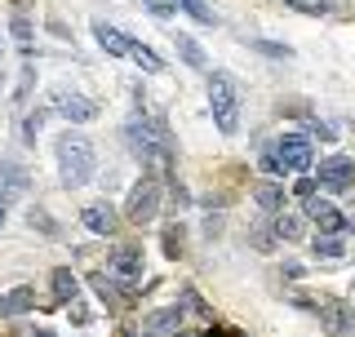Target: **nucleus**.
Returning <instances> with one entry per match:
<instances>
[{
	"label": "nucleus",
	"instance_id": "20e7f679",
	"mask_svg": "<svg viewBox=\"0 0 355 337\" xmlns=\"http://www.w3.org/2000/svg\"><path fill=\"white\" fill-rule=\"evenodd\" d=\"M129 218L138 222H151L155 218V209H160V182H155V178H138V182H133V191H129Z\"/></svg>",
	"mask_w": 355,
	"mask_h": 337
},
{
	"label": "nucleus",
	"instance_id": "f03ea898",
	"mask_svg": "<svg viewBox=\"0 0 355 337\" xmlns=\"http://www.w3.org/2000/svg\"><path fill=\"white\" fill-rule=\"evenodd\" d=\"M125 138H129V147L138 151L142 160H155V164L173 160V133L164 129L155 116H133L125 125Z\"/></svg>",
	"mask_w": 355,
	"mask_h": 337
},
{
	"label": "nucleus",
	"instance_id": "a211bd4d",
	"mask_svg": "<svg viewBox=\"0 0 355 337\" xmlns=\"http://www.w3.org/2000/svg\"><path fill=\"white\" fill-rule=\"evenodd\" d=\"M178 9H182L187 18H196L200 27H218V14H214V5H209V0H178Z\"/></svg>",
	"mask_w": 355,
	"mask_h": 337
},
{
	"label": "nucleus",
	"instance_id": "6e6552de",
	"mask_svg": "<svg viewBox=\"0 0 355 337\" xmlns=\"http://www.w3.org/2000/svg\"><path fill=\"white\" fill-rule=\"evenodd\" d=\"M320 187H329V191L355 187V160H347V155H329V160H320Z\"/></svg>",
	"mask_w": 355,
	"mask_h": 337
},
{
	"label": "nucleus",
	"instance_id": "4be33fe9",
	"mask_svg": "<svg viewBox=\"0 0 355 337\" xmlns=\"http://www.w3.org/2000/svg\"><path fill=\"white\" fill-rule=\"evenodd\" d=\"M288 9H297V14H311V18H324L333 14V0H284Z\"/></svg>",
	"mask_w": 355,
	"mask_h": 337
},
{
	"label": "nucleus",
	"instance_id": "412c9836",
	"mask_svg": "<svg viewBox=\"0 0 355 337\" xmlns=\"http://www.w3.org/2000/svg\"><path fill=\"white\" fill-rule=\"evenodd\" d=\"M89 288H94V293L103 297V302H116L120 293H129V288H116V284H111V275H103V271H94V275H89Z\"/></svg>",
	"mask_w": 355,
	"mask_h": 337
},
{
	"label": "nucleus",
	"instance_id": "ddd939ff",
	"mask_svg": "<svg viewBox=\"0 0 355 337\" xmlns=\"http://www.w3.org/2000/svg\"><path fill=\"white\" fill-rule=\"evenodd\" d=\"M80 222H85V231H94V235H116V209H107V205H89L80 213Z\"/></svg>",
	"mask_w": 355,
	"mask_h": 337
},
{
	"label": "nucleus",
	"instance_id": "f8f14e48",
	"mask_svg": "<svg viewBox=\"0 0 355 337\" xmlns=\"http://www.w3.org/2000/svg\"><path fill=\"white\" fill-rule=\"evenodd\" d=\"M36 306V288H9V293H0V320H14V316H22V311H31Z\"/></svg>",
	"mask_w": 355,
	"mask_h": 337
},
{
	"label": "nucleus",
	"instance_id": "bb28decb",
	"mask_svg": "<svg viewBox=\"0 0 355 337\" xmlns=\"http://www.w3.org/2000/svg\"><path fill=\"white\" fill-rule=\"evenodd\" d=\"M9 31H14L18 40H27V36H31V22H27V18H14V22H9Z\"/></svg>",
	"mask_w": 355,
	"mask_h": 337
},
{
	"label": "nucleus",
	"instance_id": "f3484780",
	"mask_svg": "<svg viewBox=\"0 0 355 337\" xmlns=\"http://www.w3.org/2000/svg\"><path fill=\"white\" fill-rule=\"evenodd\" d=\"M173 44H178V53H182V62L187 67H196V71H205V49L187 36V31H173Z\"/></svg>",
	"mask_w": 355,
	"mask_h": 337
},
{
	"label": "nucleus",
	"instance_id": "9b49d317",
	"mask_svg": "<svg viewBox=\"0 0 355 337\" xmlns=\"http://www.w3.org/2000/svg\"><path fill=\"white\" fill-rule=\"evenodd\" d=\"M94 40L103 44L107 53H120V58H129V49H133V36H125V31L111 27V22H94Z\"/></svg>",
	"mask_w": 355,
	"mask_h": 337
},
{
	"label": "nucleus",
	"instance_id": "b1692460",
	"mask_svg": "<svg viewBox=\"0 0 355 337\" xmlns=\"http://www.w3.org/2000/svg\"><path fill=\"white\" fill-rule=\"evenodd\" d=\"M311 249H315V257H342V235H315V244H311Z\"/></svg>",
	"mask_w": 355,
	"mask_h": 337
},
{
	"label": "nucleus",
	"instance_id": "2eb2a0df",
	"mask_svg": "<svg viewBox=\"0 0 355 337\" xmlns=\"http://www.w3.org/2000/svg\"><path fill=\"white\" fill-rule=\"evenodd\" d=\"M76 297H80V279L71 275V266H58V271H53V302L71 306Z\"/></svg>",
	"mask_w": 355,
	"mask_h": 337
},
{
	"label": "nucleus",
	"instance_id": "c85d7f7f",
	"mask_svg": "<svg viewBox=\"0 0 355 337\" xmlns=\"http://www.w3.org/2000/svg\"><path fill=\"white\" fill-rule=\"evenodd\" d=\"M297 196H302V200L315 196V182H311V178H302V182H297Z\"/></svg>",
	"mask_w": 355,
	"mask_h": 337
},
{
	"label": "nucleus",
	"instance_id": "cd10ccee",
	"mask_svg": "<svg viewBox=\"0 0 355 337\" xmlns=\"http://www.w3.org/2000/svg\"><path fill=\"white\" fill-rule=\"evenodd\" d=\"M147 9H151L155 18H169V5H164V0H147Z\"/></svg>",
	"mask_w": 355,
	"mask_h": 337
},
{
	"label": "nucleus",
	"instance_id": "c756f323",
	"mask_svg": "<svg viewBox=\"0 0 355 337\" xmlns=\"http://www.w3.org/2000/svg\"><path fill=\"white\" fill-rule=\"evenodd\" d=\"M5 213H9V205H5V200H0V227H5Z\"/></svg>",
	"mask_w": 355,
	"mask_h": 337
},
{
	"label": "nucleus",
	"instance_id": "6ab92c4d",
	"mask_svg": "<svg viewBox=\"0 0 355 337\" xmlns=\"http://www.w3.org/2000/svg\"><path fill=\"white\" fill-rule=\"evenodd\" d=\"M253 200L266 209V213H280L284 209V191L275 187V182H258V191H253Z\"/></svg>",
	"mask_w": 355,
	"mask_h": 337
},
{
	"label": "nucleus",
	"instance_id": "7ed1b4c3",
	"mask_svg": "<svg viewBox=\"0 0 355 337\" xmlns=\"http://www.w3.org/2000/svg\"><path fill=\"white\" fill-rule=\"evenodd\" d=\"M209 107H214V125L222 133L240 129V85L231 71H214L209 76Z\"/></svg>",
	"mask_w": 355,
	"mask_h": 337
},
{
	"label": "nucleus",
	"instance_id": "393cba45",
	"mask_svg": "<svg viewBox=\"0 0 355 337\" xmlns=\"http://www.w3.org/2000/svg\"><path fill=\"white\" fill-rule=\"evenodd\" d=\"M253 49L266 53V58H288V53H293L288 44H275V40H253Z\"/></svg>",
	"mask_w": 355,
	"mask_h": 337
},
{
	"label": "nucleus",
	"instance_id": "4468645a",
	"mask_svg": "<svg viewBox=\"0 0 355 337\" xmlns=\"http://www.w3.org/2000/svg\"><path fill=\"white\" fill-rule=\"evenodd\" d=\"M182 316H187V306H169V311H151V316L142 320V329H147V333H173V329H182Z\"/></svg>",
	"mask_w": 355,
	"mask_h": 337
},
{
	"label": "nucleus",
	"instance_id": "f257e3e1",
	"mask_svg": "<svg viewBox=\"0 0 355 337\" xmlns=\"http://www.w3.org/2000/svg\"><path fill=\"white\" fill-rule=\"evenodd\" d=\"M94 142L85 138V133H62L58 138V178H62V187H85L89 178H94Z\"/></svg>",
	"mask_w": 355,
	"mask_h": 337
},
{
	"label": "nucleus",
	"instance_id": "39448f33",
	"mask_svg": "<svg viewBox=\"0 0 355 337\" xmlns=\"http://www.w3.org/2000/svg\"><path fill=\"white\" fill-rule=\"evenodd\" d=\"M53 107H58L71 125H89V120L98 116V103H94V98H85L80 89H71V85L53 89Z\"/></svg>",
	"mask_w": 355,
	"mask_h": 337
},
{
	"label": "nucleus",
	"instance_id": "5701e85b",
	"mask_svg": "<svg viewBox=\"0 0 355 337\" xmlns=\"http://www.w3.org/2000/svg\"><path fill=\"white\" fill-rule=\"evenodd\" d=\"M275 240H302V222L297 218H288V213H280V218H275Z\"/></svg>",
	"mask_w": 355,
	"mask_h": 337
},
{
	"label": "nucleus",
	"instance_id": "dca6fc26",
	"mask_svg": "<svg viewBox=\"0 0 355 337\" xmlns=\"http://www.w3.org/2000/svg\"><path fill=\"white\" fill-rule=\"evenodd\" d=\"M320 320H324V329H333V333H355V316L342 302H329V306L320 311Z\"/></svg>",
	"mask_w": 355,
	"mask_h": 337
},
{
	"label": "nucleus",
	"instance_id": "aec40b11",
	"mask_svg": "<svg viewBox=\"0 0 355 337\" xmlns=\"http://www.w3.org/2000/svg\"><path fill=\"white\" fill-rule=\"evenodd\" d=\"M129 58H133V62H138V67H142V71H160V67H164V62H160V53H151V44H142V40H133V49H129Z\"/></svg>",
	"mask_w": 355,
	"mask_h": 337
},
{
	"label": "nucleus",
	"instance_id": "9d476101",
	"mask_svg": "<svg viewBox=\"0 0 355 337\" xmlns=\"http://www.w3.org/2000/svg\"><path fill=\"white\" fill-rule=\"evenodd\" d=\"M306 218L320 222V231H333V235L347 231V218H342V213L333 209L329 200H320V196H306Z\"/></svg>",
	"mask_w": 355,
	"mask_h": 337
},
{
	"label": "nucleus",
	"instance_id": "1a4fd4ad",
	"mask_svg": "<svg viewBox=\"0 0 355 337\" xmlns=\"http://www.w3.org/2000/svg\"><path fill=\"white\" fill-rule=\"evenodd\" d=\"M27 168H22L18 160H0V200L5 205H14L18 196H27Z\"/></svg>",
	"mask_w": 355,
	"mask_h": 337
},
{
	"label": "nucleus",
	"instance_id": "0eeeda50",
	"mask_svg": "<svg viewBox=\"0 0 355 337\" xmlns=\"http://www.w3.org/2000/svg\"><path fill=\"white\" fill-rule=\"evenodd\" d=\"M107 266H111V275H116V279H125V288H133L142 279V249H138V244H120V249L111 253Z\"/></svg>",
	"mask_w": 355,
	"mask_h": 337
},
{
	"label": "nucleus",
	"instance_id": "423d86ee",
	"mask_svg": "<svg viewBox=\"0 0 355 337\" xmlns=\"http://www.w3.org/2000/svg\"><path fill=\"white\" fill-rule=\"evenodd\" d=\"M275 155H280V164L288 173H306V168L315 164V151H311V142L302 133H284V138L275 142Z\"/></svg>",
	"mask_w": 355,
	"mask_h": 337
},
{
	"label": "nucleus",
	"instance_id": "a878e982",
	"mask_svg": "<svg viewBox=\"0 0 355 337\" xmlns=\"http://www.w3.org/2000/svg\"><path fill=\"white\" fill-rule=\"evenodd\" d=\"M40 125H44V116H40V111H36V116H27V129H22V133H27V142H36Z\"/></svg>",
	"mask_w": 355,
	"mask_h": 337
}]
</instances>
